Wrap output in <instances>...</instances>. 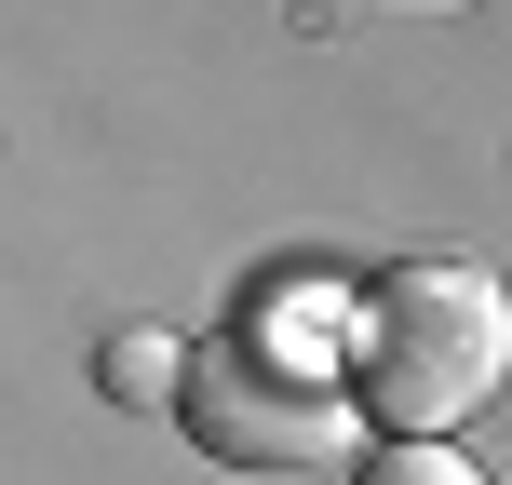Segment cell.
I'll list each match as a JSON object with an SVG mask.
<instances>
[{
	"label": "cell",
	"mask_w": 512,
	"mask_h": 485,
	"mask_svg": "<svg viewBox=\"0 0 512 485\" xmlns=\"http://www.w3.org/2000/svg\"><path fill=\"white\" fill-rule=\"evenodd\" d=\"M351 485H486V472H472L459 445H378V459H364Z\"/></svg>",
	"instance_id": "cell-4"
},
{
	"label": "cell",
	"mask_w": 512,
	"mask_h": 485,
	"mask_svg": "<svg viewBox=\"0 0 512 485\" xmlns=\"http://www.w3.org/2000/svg\"><path fill=\"white\" fill-rule=\"evenodd\" d=\"M351 364H364V405H378L391 445H445L512 378V283L472 270V256H405L364 297Z\"/></svg>",
	"instance_id": "cell-1"
},
{
	"label": "cell",
	"mask_w": 512,
	"mask_h": 485,
	"mask_svg": "<svg viewBox=\"0 0 512 485\" xmlns=\"http://www.w3.org/2000/svg\"><path fill=\"white\" fill-rule=\"evenodd\" d=\"M176 418H189V445L230 459V472H310V459L351 445V405H337L310 364L256 351V337H189V405Z\"/></svg>",
	"instance_id": "cell-2"
},
{
	"label": "cell",
	"mask_w": 512,
	"mask_h": 485,
	"mask_svg": "<svg viewBox=\"0 0 512 485\" xmlns=\"http://www.w3.org/2000/svg\"><path fill=\"white\" fill-rule=\"evenodd\" d=\"M108 391H122V405H189V351L162 324H122L108 337Z\"/></svg>",
	"instance_id": "cell-3"
}]
</instances>
